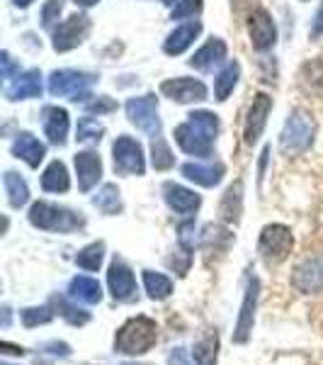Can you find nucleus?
Returning <instances> with one entry per match:
<instances>
[{"label": "nucleus", "instance_id": "25", "mask_svg": "<svg viewBox=\"0 0 323 365\" xmlns=\"http://www.w3.org/2000/svg\"><path fill=\"white\" fill-rule=\"evenodd\" d=\"M42 187L46 192H66L70 187L68 170L61 161H51L42 175Z\"/></svg>", "mask_w": 323, "mask_h": 365}, {"label": "nucleus", "instance_id": "13", "mask_svg": "<svg viewBox=\"0 0 323 365\" xmlns=\"http://www.w3.org/2000/svg\"><path fill=\"white\" fill-rule=\"evenodd\" d=\"M292 285L304 295L323 290V256H311L299 263L292 275Z\"/></svg>", "mask_w": 323, "mask_h": 365}, {"label": "nucleus", "instance_id": "47", "mask_svg": "<svg viewBox=\"0 0 323 365\" xmlns=\"http://www.w3.org/2000/svg\"><path fill=\"white\" fill-rule=\"evenodd\" d=\"M8 324H10V309L5 307L3 309V327H8Z\"/></svg>", "mask_w": 323, "mask_h": 365}, {"label": "nucleus", "instance_id": "29", "mask_svg": "<svg viewBox=\"0 0 323 365\" xmlns=\"http://www.w3.org/2000/svg\"><path fill=\"white\" fill-rule=\"evenodd\" d=\"M238 76H240V66H238L236 61H231L224 71H221L219 76H216V81H214V96H216V100H219V103H224V100L231 96V91L238 83Z\"/></svg>", "mask_w": 323, "mask_h": 365}, {"label": "nucleus", "instance_id": "39", "mask_svg": "<svg viewBox=\"0 0 323 365\" xmlns=\"http://www.w3.org/2000/svg\"><path fill=\"white\" fill-rule=\"evenodd\" d=\"M61 10H63V0H46V5L42 10V25L44 27L54 25L58 20V15H61Z\"/></svg>", "mask_w": 323, "mask_h": 365}, {"label": "nucleus", "instance_id": "45", "mask_svg": "<svg viewBox=\"0 0 323 365\" xmlns=\"http://www.w3.org/2000/svg\"><path fill=\"white\" fill-rule=\"evenodd\" d=\"M0 351L3 353H10V356H22V353H25V349H20V346H10V344H0Z\"/></svg>", "mask_w": 323, "mask_h": 365}, {"label": "nucleus", "instance_id": "50", "mask_svg": "<svg viewBox=\"0 0 323 365\" xmlns=\"http://www.w3.org/2000/svg\"><path fill=\"white\" fill-rule=\"evenodd\" d=\"M163 3H166V5H170V3H175V0H163Z\"/></svg>", "mask_w": 323, "mask_h": 365}, {"label": "nucleus", "instance_id": "32", "mask_svg": "<svg viewBox=\"0 0 323 365\" xmlns=\"http://www.w3.org/2000/svg\"><path fill=\"white\" fill-rule=\"evenodd\" d=\"M51 304H54V307L58 309V314H61L68 324H73V327H83V324L90 322V314L83 312V309H78L75 304H70L66 297L54 295V297H51Z\"/></svg>", "mask_w": 323, "mask_h": 365}, {"label": "nucleus", "instance_id": "48", "mask_svg": "<svg viewBox=\"0 0 323 365\" xmlns=\"http://www.w3.org/2000/svg\"><path fill=\"white\" fill-rule=\"evenodd\" d=\"M15 3H17V5H20V8H27V5H29V3H32V0H15Z\"/></svg>", "mask_w": 323, "mask_h": 365}, {"label": "nucleus", "instance_id": "28", "mask_svg": "<svg viewBox=\"0 0 323 365\" xmlns=\"http://www.w3.org/2000/svg\"><path fill=\"white\" fill-rule=\"evenodd\" d=\"M299 78H302L304 91L311 93V96L323 98V61H319V58H316V61H309L307 66L302 68Z\"/></svg>", "mask_w": 323, "mask_h": 365}, {"label": "nucleus", "instance_id": "14", "mask_svg": "<svg viewBox=\"0 0 323 365\" xmlns=\"http://www.w3.org/2000/svg\"><path fill=\"white\" fill-rule=\"evenodd\" d=\"M161 93L175 103H197V100L207 98V88L202 81L195 78H170L161 83Z\"/></svg>", "mask_w": 323, "mask_h": 365}, {"label": "nucleus", "instance_id": "43", "mask_svg": "<svg viewBox=\"0 0 323 365\" xmlns=\"http://www.w3.org/2000/svg\"><path fill=\"white\" fill-rule=\"evenodd\" d=\"M319 34H323V3L314 17V22H311V37H319Z\"/></svg>", "mask_w": 323, "mask_h": 365}, {"label": "nucleus", "instance_id": "19", "mask_svg": "<svg viewBox=\"0 0 323 365\" xmlns=\"http://www.w3.org/2000/svg\"><path fill=\"white\" fill-rule=\"evenodd\" d=\"M39 96H42V73H39L37 68L17 76L13 83L8 86L10 100H27V98H39Z\"/></svg>", "mask_w": 323, "mask_h": 365}, {"label": "nucleus", "instance_id": "9", "mask_svg": "<svg viewBox=\"0 0 323 365\" xmlns=\"http://www.w3.org/2000/svg\"><path fill=\"white\" fill-rule=\"evenodd\" d=\"M258 292H260V280H258L255 275H248V280H245V297H243V304H240L236 331H233V341H236V344H245L250 336V331H253Z\"/></svg>", "mask_w": 323, "mask_h": 365}, {"label": "nucleus", "instance_id": "30", "mask_svg": "<svg viewBox=\"0 0 323 365\" xmlns=\"http://www.w3.org/2000/svg\"><path fill=\"white\" fill-rule=\"evenodd\" d=\"M144 287L149 292L151 299H166L173 292V282L170 278L161 273H154V270H144Z\"/></svg>", "mask_w": 323, "mask_h": 365}, {"label": "nucleus", "instance_id": "10", "mask_svg": "<svg viewBox=\"0 0 323 365\" xmlns=\"http://www.w3.org/2000/svg\"><path fill=\"white\" fill-rule=\"evenodd\" d=\"M90 32V20L85 15H70L61 25L54 29V49L56 51H70L75 49Z\"/></svg>", "mask_w": 323, "mask_h": 365}, {"label": "nucleus", "instance_id": "3", "mask_svg": "<svg viewBox=\"0 0 323 365\" xmlns=\"http://www.w3.org/2000/svg\"><path fill=\"white\" fill-rule=\"evenodd\" d=\"M29 222H32V227L44 229V232H73V229L85 225L80 215L51 202H34L29 210Z\"/></svg>", "mask_w": 323, "mask_h": 365}, {"label": "nucleus", "instance_id": "7", "mask_svg": "<svg viewBox=\"0 0 323 365\" xmlns=\"http://www.w3.org/2000/svg\"><path fill=\"white\" fill-rule=\"evenodd\" d=\"M127 117L134 127L141 132L156 137L158 129H161V120H158V103L154 96H141L132 98L127 103Z\"/></svg>", "mask_w": 323, "mask_h": 365}, {"label": "nucleus", "instance_id": "18", "mask_svg": "<svg viewBox=\"0 0 323 365\" xmlns=\"http://www.w3.org/2000/svg\"><path fill=\"white\" fill-rule=\"evenodd\" d=\"M44 122V132L49 137L51 144L63 146L66 144V134H68V113L63 108H44L42 113Z\"/></svg>", "mask_w": 323, "mask_h": 365}, {"label": "nucleus", "instance_id": "41", "mask_svg": "<svg viewBox=\"0 0 323 365\" xmlns=\"http://www.w3.org/2000/svg\"><path fill=\"white\" fill-rule=\"evenodd\" d=\"M0 63H3V78H5V81H10V78L15 76L17 66L13 63V58H10L8 51H3V56H0Z\"/></svg>", "mask_w": 323, "mask_h": 365}, {"label": "nucleus", "instance_id": "46", "mask_svg": "<svg viewBox=\"0 0 323 365\" xmlns=\"http://www.w3.org/2000/svg\"><path fill=\"white\" fill-rule=\"evenodd\" d=\"M75 5H80V8H90V5H95L100 3V0H73Z\"/></svg>", "mask_w": 323, "mask_h": 365}, {"label": "nucleus", "instance_id": "6", "mask_svg": "<svg viewBox=\"0 0 323 365\" xmlns=\"http://www.w3.org/2000/svg\"><path fill=\"white\" fill-rule=\"evenodd\" d=\"M292 244H295V239H292V232L285 225H268L260 232V244H258V249H260L263 258H265L268 263H282L290 256Z\"/></svg>", "mask_w": 323, "mask_h": 365}, {"label": "nucleus", "instance_id": "49", "mask_svg": "<svg viewBox=\"0 0 323 365\" xmlns=\"http://www.w3.org/2000/svg\"><path fill=\"white\" fill-rule=\"evenodd\" d=\"M34 365H51V363H46V361H37V363H34Z\"/></svg>", "mask_w": 323, "mask_h": 365}, {"label": "nucleus", "instance_id": "16", "mask_svg": "<svg viewBox=\"0 0 323 365\" xmlns=\"http://www.w3.org/2000/svg\"><path fill=\"white\" fill-rule=\"evenodd\" d=\"M75 170H78L80 190L88 192L102 178V161H100L95 151H83V154H75Z\"/></svg>", "mask_w": 323, "mask_h": 365}, {"label": "nucleus", "instance_id": "44", "mask_svg": "<svg viewBox=\"0 0 323 365\" xmlns=\"http://www.w3.org/2000/svg\"><path fill=\"white\" fill-rule=\"evenodd\" d=\"M168 363H170V365H187L185 349H173V353L168 356Z\"/></svg>", "mask_w": 323, "mask_h": 365}, {"label": "nucleus", "instance_id": "35", "mask_svg": "<svg viewBox=\"0 0 323 365\" xmlns=\"http://www.w3.org/2000/svg\"><path fill=\"white\" fill-rule=\"evenodd\" d=\"M151 161H154L156 170H168L175 163L173 151L168 149V144H166V139H163V137H156L154 144H151Z\"/></svg>", "mask_w": 323, "mask_h": 365}, {"label": "nucleus", "instance_id": "24", "mask_svg": "<svg viewBox=\"0 0 323 365\" xmlns=\"http://www.w3.org/2000/svg\"><path fill=\"white\" fill-rule=\"evenodd\" d=\"M68 295L78 302L85 304H97L102 299V287L95 278H85V275H78V278L70 280L68 285Z\"/></svg>", "mask_w": 323, "mask_h": 365}, {"label": "nucleus", "instance_id": "21", "mask_svg": "<svg viewBox=\"0 0 323 365\" xmlns=\"http://www.w3.org/2000/svg\"><path fill=\"white\" fill-rule=\"evenodd\" d=\"M13 154L17 158H22V161H27L32 168H37L39 163H42V158L46 156V149L39 139H34L32 134L22 132V134H17V139L13 144Z\"/></svg>", "mask_w": 323, "mask_h": 365}, {"label": "nucleus", "instance_id": "26", "mask_svg": "<svg viewBox=\"0 0 323 365\" xmlns=\"http://www.w3.org/2000/svg\"><path fill=\"white\" fill-rule=\"evenodd\" d=\"M216 353H219V334L207 331L195 344V353H192V358H195L197 365H214Z\"/></svg>", "mask_w": 323, "mask_h": 365}, {"label": "nucleus", "instance_id": "38", "mask_svg": "<svg viewBox=\"0 0 323 365\" xmlns=\"http://www.w3.org/2000/svg\"><path fill=\"white\" fill-rule=\"evenodd\" d=\"M199 8H202V0H178V5L173 8V20H183V17H190L199 13Z\"/></svg>", "mask_w": 323, "mask_h": 365}, {"label": "nucleus", "instance_id": "34", "mask_svg": "<svg viewBox=\"0 0 323 365\" xmlns=\"http://www.w3.org/2000/svg\"><path fill=\"white\" fill-rule=\"evenodd\" d=\"M102 256H105V244L97 241V244L85 246V249L75 256V263L85 270H100V266H102Z\"/></svg>", "mask_w": 323, "mask_h": 365}, {"label": "nucleus", "instance_id": "5", "mask_svg": "<svg viewBox=\"0 0 323 365\" xmlns=\"http://www.w3.org/2000/svg\"><path fill=\"white\" fill-rule=\"evenodd\" d=\"M112 158H115V170L120 175H144L146 161H144V149L137 139L132 137H120L112 146Z\"/></svg>", "mask_w": 323, "mask_h": 365}, {"label": "nucleus", "instance_id": "17", "mask_svg": "<svg viewBox=\"0 0 323 365\" xmlns=\"http://www.w3.org/2000/svg\"><path fill=\"white\" fill-rule=\"evenodd\" d=\"M163 192H166V202L170 205V210L180 212V215H192V212H197L199 205H202L197 192L187 190L183 185H175V182H166Z\"/></svg>", "mask_w": 323, "mask_h": 365}, {"label": "nucleus", "instance_id": "8", "mask_svg": "<svg viewBox=\"0 0 323 365\" xmlns=\"http://www.w3.org/2000/svg\"><path fill=\"white\" fill-rule=\"evenodd\" d=\"M175 141L180 144V149L190 156H209L211 144H214V134H209L204 127H199L197 122L187 120L185 125L175 129Z\"/></svg>", "mask_w": 323, "mask_h": 365}, {"label": "nucleus", "instance_id": "23", "mask_svg": "<svg viewBox=\"0 0 323 365\" xmlns=\"http://www.w3.org/2000/svg\"><path fill=\"white\" fill-rule=\"evenodd\" d=\"M199 29H202V25H199V22H190V25H183V27L175 29V32H170L168 39H166V44H163L166 54H170V56L183 54L187 46L195 42V37L199 34Z\"/></svg>", "mask_w": 323, "mask_h": 365}, {"label": "nucleus", "instance_id": "1", "mask_svg": "<svg viewBox=\"0 0 323 365\" xmlns=\"http://www.w3.org/2000/svg\"><path fill=\"white\" fill-rule=\"evenodd\" d=\"M158 341V327L149 317H134L125 327L117 331L115 351L125 353V356H141V353L151 351Z\"/></svg>", "mask_w": 323, "mask_h": 365}, {"label": "nucleus", "instance_id": "31", "mask_svg": "<svg viewBox=\"0 0 323 365\" xmlns=\"http://www.w3.org/2000/svg\"><path fill=\"white\" fill-rule=\"evenodd\" d=\"M92 205H95L100 212H105V215H117V212H122V197H120L117 185H112V182L102 185V190L92 197Z\"/></svg>", "mask_w": 323, "mask_h": 365}, {"label": "nucleus", "instance_id": "42", "mask_svg": "<svg viewBox=\"0 0 323 365\" xmlns=\"http://www.w3.org/2000/svg\"><path fill=\"white\" fill-rule=\"evenodd\" d=\"M44 351L54 353V356H61V358L70 356V349H68V344H58V341H51V344H46V346H44Z\"/></svg>", "mask_w": 323, "mask_h": 365}, {"label": "nucleus", "instance_id": "22", "mask_svg": "<svg viewBox=\"0 0 323 365\" xmlns=\"http://www.w3.org/2000/svg\"><path fill=\"white\" fill-rule=\"evenodd\" d=\"M224 58H226V44L221 42V39H209V42L190 58V66L199 71H209V68H214L216 63L224 61Z\"/></svg>", "mask_w": 323, "mask_h": 365}, {"label": "nucleus", "instance_id": "40", "mask_svg": "<svg viewBox=\"0 0 323 365\" xmlns=\"http://www.w3.org/2000/svg\"><path fill=\"white\" fill-rule=\"evenodd\" d=\"M112 110H117V103L110 98H97V100H92V103H88V113L102 115V113H112Z\"/></svg>", "mask_w": 323, "mask_h": 365}, {"label": "nucleus", "instance_id": "11", "mask_svg": "<svg viewBox=\"0 0 323 365\" xmlns=\"http://www.w3.org/2000/svg\"><path fill=\"white\" fill-rule=\"evenodd\" d=\"M107 285L117 302H132V299H137V280H134V273L129 270V266L122 258H115L112 266H110Z\"/></svg>", "mask_w": 323, "mask_h": 365}, {"label": "nucleus", "instance_id": "4", "mask_svg": "<svg viewBox=\"0 0 323 365\" xmlns=\"http://www.w3.org/2000/svg\"><path fill=\"white\" fill-rule=\"evenodd\" d=\"M92 76L90 73H83V71H70V68H63V71H54L49 76V93L51 96H58V98H68V100H85L90 98V86H92Z\"/></svg>", "mask_w": 323, "mask_h": 365}, {"label": "nucleus", "instance_id": "20", "mask_svg": "<svg viewBox=\"0 0 323 365\" xmlns=\"http://www.w3.org/2000/svg\"><path fill=\"white\" fill-rule=\"evenodd\" d=\"M183 175L187 180L197 182V185L211 187L224 175V163H185Z\"/></svg>", "mask_w": 323, "mask_h": 365}, {"label": "nucleus", "instance_id": "12", "mask_svg": "<svg viewBox=\"0 0 323 365\" xmlns=\"http://www.w3.org/2000/svg\"><path fill=\"white\" fill-rule=\"evenodd\" d=\"M248 32H250V44L258 51H268L272 49L275 42H277V29H275V22L270 17L268 10L258 8L248 20Z\"/></svg>", "mask_w": 323, "mask_h": 365}, {"label": "nucleus", "instance_id": "36", "mask_svg": "<svg viewBox=\"0 0 323 365\" xmlns=\"http://www.w3.org/2000/svg\"><path fill=\"white\" fill-rule=\"evenodd\" d=\"M75 134H78V141H100L105 134V127L100 125L97 120H92V117H83V120H78V129H75Z\"/></svg>", "mask_w": 323, "mask_h": 365}, {"label": "nucleus", "instance_id": "15", "mask_svg": "<svg viewBox=\"0 0 323 365\" xmlns=\"http://www.w3.org/2000/svg\"><path fill=\"white\" fill-rule=\"evenodd\" d=\"M272 110V98H268L265 93H258L253 98V105L248 110V117H245V144H255L258 137L263 134L265 129V122H268V115Z\"/></svg>", "mask_w": 323, "mask_h": 365}, {"label": "nucleus", "instance_id": "2", "mask_svg": "<svg viewBox=\"0 0 323 365\" xmlns=\"http://www.w3.org/2000/svg\"><path fill=\"white\" fill-rule=\"evenodd\" d=\"M314 132H316V125L311 120L309 113L304 110H295L290 117H287L285 127H282V134H280V149L282 154L287 156H297L302 151H307L314 141Z\"/></svg>", "mask_w": 323, "mask_h": 365}, {"label": "nucleus", "instance_id": "37", "mask_svg": "<svg viewBox=\"0 0 323 365\" xmlns=\"http://www.w3.org/2000/svg\"><path fill=\"white\" fill-rule=\"evenodd\" d=\"M49 322H51L49 307H29L22 312V324H25L27 329L39 327V324H49Z\"/></svg>", "mask_w": 323, "mask_h": 365}, {"label": "nucleus", "instance_id": "51", "mask_svg": "<svg viewBox=\"0 0 323 365\" xmlns=\"http://www.w3.org/2000/svg\"><path fill=\"white\" fill-rule=\"evenodd\" d=\"M3 365H10V363H3Z\"/></svg>", "mask_w": 323, "mask_h": 365}, {"label": "nucleus", "instance_id": "27", "mask_svg": "<svg viewBox=\"0 0 323 365\" xmlns=\"http://www.w3.org/2000/svg\"><path fill=\"white\" fill-rule=\"evenodd\" d=\"M3 182H5V192H8L10 205H13L15 210H20L22 205H27L29 187H27V182L20 178V175L13 173V170H8V173L3 175Z\"/></svg>", "mask_w": 323, "mask_h": 365}, {"label": "nucleus", "instance_id": "33", "mask_svg": "<svg viewBox=\"0 0 323 365\" xmlns=\"http://www.w3.org/2000/svg\"><path fill=\"white\" fill-rule=\"evenodd\" d=\"M240 192H243V185H240V180L236 185H231L226 190L224 200H221V217H224L226 222H236L238 215H240Z\"/></svg>", "mask_w": 323, "mask_h": 365}]
</instances>
